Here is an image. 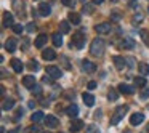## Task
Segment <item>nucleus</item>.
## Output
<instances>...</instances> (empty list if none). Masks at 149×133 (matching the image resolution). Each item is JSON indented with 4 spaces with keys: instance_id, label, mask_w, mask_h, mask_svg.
Masks as SVG:
<instances>
[{
    "instance_id": "obj_1",
    "label": "nucleus",
    "mask_w": 149,
    "mask_h": 133,
    "mask_svg": "<svg viewBox=\"0 0 149 133\" xmlns=\"http://www.w3.org/2000/svg\"><path fill=\"white\" fill-rule=\"evenodd\" d=\"M104 50H106V43H104L103 39H93L91 40V45H90V53L91 56H103Z\"/></svg>"
},
{
    "instance_id": "obj_2",
    "label": "nucleus",
    "mask_w": 149,
    "mask_h": 133,
    "mask_svg": "<svg viewBox=\"0 0 149 133\" xmlns=\"http://www.w3.org/2000/svg\"><path fill=\"white\" fill-rule=\"evenodd\" d=\"M127 111H128V106H119L116 111H114L112 117H111V125H117V123L120 122V120L123 119V116L127 114Z\"/></svg>"
},
{
    "instance_id": "obj_3",
    "label": "nucleus",
    "mask_w": 149,
    "mask_h": 133,
    "mask_svg": "<svg viewBox=\"0 0 149 133\" xmlns=\"http://www.w3.org/2000/svg\"><path fill=\"white\" fill-rule=\"evenodd\" d=\"M71 47H75L77 50L84 48V47H85V34H84V32H75V34H72Z\"/></svg>"
},
{
    "instance_id": "obj_4",
    "label": "nucleus",
    "mask_w": 149,
    "mask_h": 133,
    "mask_svg": "<svg viewBox=\"0 0 149 133\" xmlns=\"http://www.w3.org/2000/svg\"><path fill=\"white\" fill-rule=\"evenodd\" d=\"M111 29H112L111 23H100V24L95 26V31H96L98 34H109Z\"/></svg>"
},
{
    "instance_id": "obj_5",
    "label": "nucleus",
    "mask_w": 149,
    "mask_h": 133,
    "mask_svg": "<svg viewBox=\"0 0 149 133\" xmlns=\"http://www.w3.org/2000/svg\"><path fill=\"white\" fill-rule=\"evenodd\" d=\"M135 47H136L135 40H133V39H130V37H123V39L120 40V47H119V48L132 50V48H135Z\"/></svg>"
},
{
    "instance_id": "obj_6",
    "label": "nucleus",
    "mask_w": 149,
    "mask_h": 133,
    "mask_svg": "<svg viewBox=\"0 0 149 133\" xmlns=\"http://www.w3.org/2000/svg\"><path fill=\"white\" fill-rule=\"evenodd\" d=\"M143 120H144V116H143L141 112H135L130 116V123H132L133 127H138L139 123H143Z\"/></svg>"
},
{
    "instance_id": "obj_7",
    "label": "nucleus",
    "mask_w": 149,
    "mask_h": 133,
    "mask_svg": "<svg viewBox=\"0 0 149 133\" xmlns=\"http://www.w3.org/2000/svg\"><path fill=\"white\" fill-rule=\"evenodd\" d=\"M47 74H50L53 79H59L63 75V72L58 66H48V68H47Z\"/></svg>"
},
{
    "instance_id": "obj_8",
    "label": "nucleus",
    "mask_w": 149,
    "mask_h": 133,
    "mask_svg": "<svg viewBox=\"0 0 149 133\" xmlns=\"http://www.w3.org/2000/svg\"><path fill=\"white\" fill-rule=\"evenodd\" d=\"M82 69H84L85 72H88V74H91V72L96 71V64L88 61V59H84V61H82Z\"/></svg>"
},
{
    "instance_id": "obj_9",
    "label": "nucleus",
    "mask_w": 149,
    "mask_h": 133,
    "mask_svg": "<svg viewBox=\"0 0 149 133\" xmlns=\"http://www.w3.org/2000/svg\"><path fill=\"white\" fill-rule=\"evenodd\" d=\"M16 47H18L16 39H8L7 42H5V50H7L8 53H15L16 52Z\"/></svg>"
},
{
    "instance_id": "obj_10",
    "label": "nucleus",
    "mask_w": 149,
    "mask_h": 133,
    "mask_svg": "<svg viewBox=\"0 0 149 133\" xmlns=\"http://www.w3.org/2000/svg\"><path fill=\"white\" fill-rule=\"evenodd\" d=\"M42 58H43V59H47V61H53V59H56V53H55V50H52V48H45V50H42Z\"/></svg>"
},
{
    "instance_id": "obj_11",
    "label": "nucleus",
    "mask_w": 149,
    "mask_h": 133,
    "mask_svg": "<svg viewBox=\"0 0 149 133\" xmlns=\"http://www.w3.org/2000/svg\"><path fill=\"white\" fill-rule=\"evenodd\" d=\"M112 61H114V64H116V68L119 69V71H123V68L127 66V59L122 58V56H114Z\"/></svg>"
},
{
    "instance_id": "obj_12",
    "label": "nucleus",
    "mask_w": 149,
    "mask_h": 133,
    "mask_svg": "<svg viewBox=\"0 0 149 133\" xmlns=\"http://www.w3.org/2000/svg\"><path fill=\"white\" fill-rule=\"evenodd\" d=\"M82 128H84V122H82V120H79V119L72 120V122H71V127H69V130H71L72 133H77V132H80Z\"/></svg>"
},
{
    "instance_id": "obj_13",
    "label": "nucleus",
    "mask_w": 149,
    "mask_h": 133,
    "mask_svg": "<svg viewBox=\"0 0 149 133\" xmlns=\"http://www.w3.org/2000/svg\"><path fill=\"white\" fill-rule=\"evenodd\" d=\"M47 42H48V37H47V34H40V36L36 39L34 45H36L37 48H42V47H45V45H47Z\"/></svg>"
},
{
    "instance_id": "obj_14",
    "label": "nucleus",
    "mask_w": 149,
    "mask_h": 133,
    "mask_svg": "<svg viewBox=\"0 0 149 133\" xmlns=\"http://www.w3.org/2000/svg\"><path fill=\"white\" fill-rule=\"evenodd\" d=\"M52 13V7H50V3H40V7H39V15L40 16H48V15Z\"/></svg>"
},
{
    "instance_id": "obj_15",
    "label": "nucleus",
    "mask_w": 149,
    "mask_h": 133,
    "mask_svg": "<svg viewBox=\"0 0 149 133\" xmlns=\"http://www.w3.org/2000/svg\"><path fill=\"white\" fill-rule=\"evenodd\" d=\"M119 91L123 93V95H133L135 93V88H133L132 85H128V84H120L119 85Z\"/></svg>"
},
{
    "instance_id": "obj_16",
    "label": "nucleus",
    "mask_w": 149,
    "mask_h": 133,
    "mask_svg": "<svg viewBox=\"0 0 149 133\" xmlns=\"http://www.w3.org/2000/svg\"><path fill=\"white\" fill-rule=\"evenodd\" d=\"M3 26L5 27H13L15 23H13V15L8 13V11H3Z\"/></svg>"
},
{
    "instance_id": "obj_17",
    "label": "nucleus",
    "mask_w": 149,
    "mask_h": 133,
    "mask_svg": "<svg viewBox=\"0 0 149 133\" xmlns=\"http://www.w3.org/2000/svg\"><path fill=\"white\" fill-rule=\"evenodd\" d=\"M23 85L26 88H32L36 85V77L34 75H24L23 77Z\"/></svg>"
},
{
    "instance_id": "obj_18",
    "label": "nucleus",
    "mask_w": 149,
    "mask_h": 133,
    "mask_svg": "<svg viewBox=\"0 0 149 133\" xmlns=\"http://www.w3.org/2000/svg\"><path fill=\"white\" fill-rule=\"evenodd\" d=\"M11 68H13V71L15 72H23V69H24V64L21 63V59H11Z\"/></svg>"
},
{
    "instance_id": "obj_19",
    "label": "nucleus",
    "mask_w": 149,
    "mask_h": 133,
    "mask_svg": "<svg viewBox=\"0 0 149 133\" xmlns=\"http://www.w3.org/2000/svg\"><path fill=\"white\" fill-rule=\"evenodd\" d=\"M45 123L47 127H50V128H55V127H58V119H56L55 116H47L45 117Z\"/></svg>"
},
{
    "instance_id": "obj_20",
    "label": "nucleus",
    "mask_w": 149,
    "mask_h": 133,
    "mask_svg": "<svg viewBox=\"0 0 149 133\" xmlns=\"http://www.w3.org/2000/svg\"><path fill=\"white\" fill-rule=\"evenodd\" d=\"M66 114H68L69 117H77V114H79V107H77V104H71V106L66 107Z\"/></svg>"
},
{
    "instance_id": "obj_21",
    "label": "nucleus",
    "mask_w": 149,
    "mask_h": 133,
    "mask_svg": "<svg viewBox=\"0 0 149 133\" xmlns=\"http://www.w3.org/2000/svg\"><path fill=\"white\" fill-rule=\"evenodd\" d=\"M68 19H69V23H72V24H80V15L79 13H75V11H71L69 13V16H68Z\"/></svg>"
},
{
    "instance_id": "obj_22",
    "label": "nucleus",
    "mask_w": 149,
    "mask_h": 133,
    "mask_svg": "<svg viewBox=\"0 0 149 133\" xmlns=\"http://www.w3.org/2000/svg\"><path fill=\"white\" fill-rule=\"evenodd\" d=\"M31 120H32L34 123H39V122H42V120H45V116H43L42 111H37V112H34L32 116H31Z\"/></svg>"
},
{
    "instance_id": "obj_23",
    "label": "nucleus",
    "mask_w": 149,
    "mask_h": 133,
    "mask_svg": "<svg viewBox=\"0 0 149 133\" xmlns=\"http://www.w3.org/2000/svg\"><path fill=\"white\" fill-rule=\"evenodd\" d=\"M13 106H15V100H13V98H5L3 103H2V109H3V111H10Z\"/></svg>"
},
{
    "instance_id": "obj_24",
    "label": "nucleus",
    "mask_w": 149,
    "mask_h": 133,
    "mask_svg": "<svg viewBox=\"0 0 149 133\" xmlns=\"http://www.w3.org/2000/svg\"><path fill=\"white\" fill-rule=\"evenodd\" d=\"M82 100H84V103L87 104V106H90V107L95 104V96L90 95V93H84L82 95Z\"/></svg>"
},
{
    "instance_id": "obj_25",
    "label": "nucleus",
    "mask_w": 149,
    "mask_h": 133,
    "mask_svg": "<svg viewBox=\"0 0 149 133\" xmlns=\"http://www.w3.org/2000/svg\"><path fill=\"white\" fill-rule=\"evenodd\" d=\"M52 39H53V45L55 47H61L63 45V34L61 32H55Z\"/></svg>"
},
{
    "instance_id": "obj_26",
    "label": "nucleus",
    "mask_w": 149,
    "mask_h": 133,
    "mask_svg": "<svg viewBox=\"0 0 149 133\" xmlns=\"http://www.w3.org/2000/svg\"><path fill=\"white\" fill-rule=\"evenodd\" d=\"M138 71L141 72V75H149V64L148 63H139L138 64Z\"/></svg>"
},
{
    "instance_id": "obj_27",
    "label": "nucleus",
    "mask_w": 149,
    "mask_h": 133,
    "mask_svg": "<svg viewBox=\"0 0 149 133\" xmlns=\"http://www.w3.org/2000/svg\"><path fill=\"white\" fill-rule=\"evenodd\" d=\"M69 21H61V24H59V32L61 34H69Z\"/></svg>"
},
{
    "instance_id": "obj_28",
    "label": "nucleus",
    "mask_w": 149,
    "mask_h": 133,
    "mask_svg": "<svg viewBox=\"0 0 149 133\" xmlns=\"http://www.w3.org/2000/svg\"><path fill=\"white\" fill-rule=\"evenodd\" d=\"M107 100H109V101H117V100H119V93H117L114 88H111V90L107 91Z\"/></svg>"
},
{
    "instance_id": "obj_29",
    "label": "nucleus",
    "mask_w": 149,
    "mask_h": 133,
    "mask_svg": "<svg viewBox=\"0 0 149 133\" xmlns=\"http://www.w3.org/2000/svg\"><path fill=\"white\" fill-rule=\"evenodd\" d=\"M139 36H141L143 42L146 43V47H149V32H148V31H144V29H143L141 32H139Z\"/></svg>"
},
{
    "instance_id": "obj_30",
    "label": "nucleus",
    "mask_w": 149,
    "mask_h": 133,
    "mask_svg": "<svg viewBox=\"0 0 149 133\" xmlns=\"http://www.w3.org/2000/svg\"><path fill=\"white\" fill-rule=\"evenodd\" d=\"M143 19H144V15H143V13H136L135 16H133V24L143 23Z\"/></svg>"
},
{
    "instance_id": "obj_31",
    "label": "nucleus",
    "mask_w": 149,
    "mask_h": 133,
    "mask_svg": "<svg viewBox=\"0 0 149 133\" xmlns=\"http://www.w3.org/2000/svg\"><path fill=\"white\" fill-rule=\"evenodd\" d=\"M135 85H138V87H146L144 75H143V77H135Z\"/></svg>"
},
{
    "instance_id": "obj_32",
    "label": "nucleus",
    "mask_w": 149,
    "mask_h": 133,
    "mask_svg": "<svg viewBox=\"0 0 149 133\" xmlns=\"http://www.w3.org/2000/svg\"><path fill=\"white\" fill-rule=\"evenodd\" d=\"M42 84H47V85H52L53 84V77L50 74H47V75H43L42 77Z\"/></svg>"
},
{
    "instance_id": "obj_33",
    "label": "nucleus",
    "mask_w": 149,
    "mask_h": 133,
    "mask_svg": "<svg viewBox=\"0 0 149 133\" xmlns=\"http://www.w3.org/2000/svg\"><path fill=\"white\" fill-rule=\"evenodd\" d=\"M139 96H141V100H148V98H149V88H148V87H143Z\"/></svg>"
},
{
    "instance_id": "obj_34",
    "label": "nucleus",
    "mask_w": 149,
    "mask_h": 133,
    "mask_svg": "<svg viewBox=\"0 0 149 133\" xmlns=\"http://www.w3.org/2000/svg\"><path fill=\"white\" fill-rule=\"evenodd\" d=\"M84 13H87V15H91L93 13V5H88V3H84Z\"/></svg>"
},
{
    "instance_id": "obj_35",
    "label": "nucleus",
    "mask_w": 149,
    "mask_h": 133,
    "mask_svg": "<svg viewBox=\"0 0 149 133\" xmlns=\"http://www.w3.org/2000/svg\"><path fill=\"white\" fill-rule=\"evenodd\" d=\"M23 31H24L23 24H15L13 26V32L15 34H23Z\"/></svg>"
},
{
    "instance_id": "obj_36",
    "label": "nucleus",
    "mask_w": 149,
    "mask_h": 133,
    "mask_svg": "<svg viewBox=\"0 0 149 133\" xmlns=\"http://www.w3.org/2000/svg\"><path fill=\"white\" fill-rule=\"evenodd\" d=\"M31 90H32L34 95H40V93H42V87H40V85H34Z\"/></svg>"
},
{
    "instance_id": "obj_37",
    "label": "nucleus",
    "mask_w": 149,
    "mask_h": 133,
    "mask_svg": "<svg viewBox=\"0 0 149 133\" xmlns=\"http://www.w3.org/2000/svg\"><path fill=\"white\" fill-rule=\"evenodd\" d=\"M111 18H112L114 21H119L120 18H122V13H119V11L114 10V11H112V15H111Z\"/></svg>"
},
{
    "instance_id": "obj_38",
    "label": "nucleus",
    "mask_w": 149,
    "mask_h": 133,
    "mask_svg": "<svg viewBox=\"0 0 149 133\" xmlns=\"http://www.w3.org/2000/svg\"><path fill=\"white\" fill-rule=\"evenodd\" d=\"M88 133H100V128L96 125H88Z\"/></svg>"
},
{
    "instance_id": "obj_39",
    "label": "nucleus",
    "mask_w": 149,
    "mask_h": 133,
    "mask_svg": "<svg viewBox=\"0 0 149 133\" xmlns=\"http://www.w3.org/2000/svg\"><path fill=\"white\" fill-rule=\"evenodd\" d=\"M87 87H88V90H95V88H96V82L95 80H90L87 84Z\"/></svg>"
},
{
    "instance_id": "obj_40",
    "label": "nucleus",
    "mask_w": 149,
    "mask_h": 133,
    "mask_svg": "<svg viewBox=\"0 0 149 133\" xmlns=\"http://www.w3.org/2000/svg\"><path fill=\"white\" fill-rule=\"evenodd\" d=\"M59 59L63 61V64H64V68H66V69H69V68H71V64L68 63V58H66V56H61Z\"/></svg>"
},
{
    "instance_id": "obj_41",
    "label": "nucleus",
    "mask_w": 149,
    "mask_h": 133,
    "mask_svg": "<svg viewBox=\"0 0 149 133\" xmlns=\"http://www.w3.org/2000/svg\"><path fill=\"white\" fill-rule=\"evenodd\" d=\"M127 59V66H128V68H133V66H135V58H125Z\"/></svg>"
},
{
    "instance_id": "obj_42",
    "label": "nucleus",
    "mask_w": 149,
    "mask_h": 133,
    "mask_svg": "<svg viewBox=\"0 0 149 133\" xmlns=\"http://www.w3.org/2000/svg\"><path fill=\"white\" fill-rule=\"evenodd\" d=\"M61 3L66 5V7H72L74 5V0H61Z\"/></svg>"
},
{
    "instance_id": "obj_43",
    "label": "nucleus",
    "mask_w": 149,
    "mask_h": 133,
    "mask_svg": "<svg viewBox=\"0 0 149 133\" xmlns=\"http://www.w3.org/2000/svg\"><path fill=\"white\" fill-rule=\"evenodd\" d=\"M29 68H31V69H39V64H37L36 61H31V63H29Z\"/></svg>"
},
{
    "instance_id": "obj_44",
    "label": "nucleus",
    "mask_w": 149,
    "mask_h": 133,
    "mask_svg": "<svg viewBox=\"0 0 149 133\" xmlns=\"http://www.w3.org/2000/svg\"><path fill=\"white\" fill-rule=\"evenodd\" d=\"M34 29H36V24H32V23H31L29 26H27V31H29V32H32Z\"/></svg>"
},
{
    "instance_id": "obj_45",
    "label": "nucleus",
    "mask_w": 149,
    "mask_h": 133,
    "mask_svg": "<svg viewBox=\"0 0 149 133\" xmlns=\"http://www.w3.org/2000/svg\"><path fill=\"white\" fill-rule=\"evenodd\" d=\"M29 132H34V133H37V132H39V127H31V128H29Z\"/></svg>"
},
{
    "instance_id": "obj_46",
    "label": "nucleus",
    "mask_w": 149,
    "mask_h": 133,
    "mask_svg": "<svg viewBox=\"0 0 149 133\" xmlns=\"http://www.w3.org/2000/svg\"><path fill=\"white\" fill-rule=\"evenodd\" d=\"M93 3L95 5H101V3H103V0H93Z\"/></svg>"
},
{
    "instance_id": "obj_47",
    "label": "nucleus",
    "mask_w": 149,
    "mask_h": 133,
    "mask_svg": "<svg viewBox=\"0 0 149 133\" xmlns=\"http://www.w3.org/2000/svg\"><path fill=\"white\" fill-rule=\"evenodd\" d=\"M8 133H19V130H18V128H13V130H10Z\"/></svg>"
},
{
    "instance_id": "obj_48",
    "label": "nucleus",
    "mask_w": 149,
    "mask_h": 133,
    "mask_svg": "<svg viewBox=\"0 0 149 133\" xmlns=\"http://www.w3.org/2000/svg\"><path fill=\"white\" fill-rule=\"evenodd\" d=\"M122 133H132V132H130V130H123Z\"/></svg>"
},
{
    "instance_id": "obj_49",
    "label": "nucleus",
    "mask_w": 149,
    "mask_h": 133,
    "mask_svg": "<svg viewBox=\"0 0 149 133\" xmlns=\"http://www.w3.org/2000/svg\"><path fill=\"white\" fill-rule=\"evenodd\" d=\"M146 132H148V133H149V123H148V128H146Z\"/></svg>"
},
{
    "instance_id": "obj_50",
    "label": "nucleus",
    "mask_w": 149,
    "mask_h": 133,
    "mask_svg": "<svg viewBox=\"0 0 149 133\" xmlns=\"http://www.w3.org/2000/svg\"><path fill=\"white\" fill-rule=\"evenodd\" d=\"M80 2H84V3H85V2H87V0H80Z\"/></svg>"
}]
</instances>
